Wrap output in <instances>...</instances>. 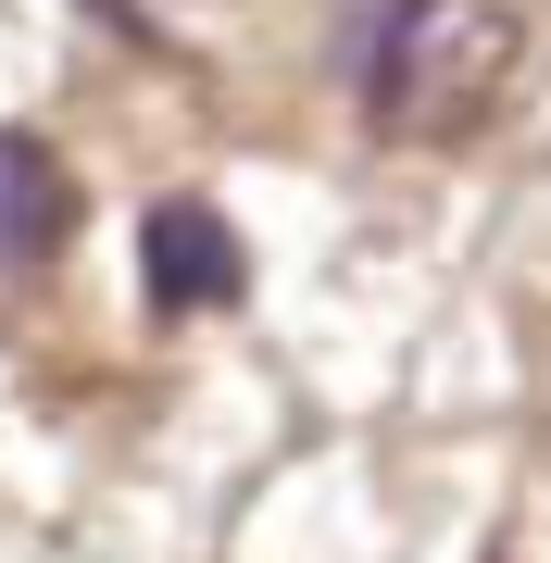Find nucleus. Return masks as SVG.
<instances>
[{"mask_svg":"<svg viewBox=\"0 0 551 563\" xmlns=\"http://www.w3.org/2000/svg\"><path fill=\"white\" fill-rule=\"evenodd\" d=\"M101 25H125V38H151V51H188V0H88Z\"/></svg>","mask_w":551,"mask_h":563,"instance_id":"20e7f679","label":"nucleus"},{"mask_svg":"<svg viewBox=\"0 0 551 563\" xmlns=\"http://www.w3.org/2000/svg\"><path fill=\"white\" fill-rule=\"evenodd\" d=\"M63 239H76V176L51 163V139L0 125V276H38Z\"/></svg>","mask_w":551,"mask_h":563,"instance_id":"7ed1b4c3","label":"nucleus"},{"mask_svg":"<svg viewBox=\"0 0 551 563\" xmlns=\"http://www.w3.org/2000/svg\"><path fill=\"white\" fill-rule=\"evenodd\" d=\"M139 288H151V313H225L251 288V251H239V225H225L201 188H176V201H151L139 213Z\"/></svg>","mask_w":551,"mask_h":563,"instance_id":"f03ea898","label":"nucleus"},{"mask_svg":"<svg viewBox=\"0 0 551 563\" xmlns=\"http://www.w3.org/2000/svg\"><path fill=\"white\" fill-rule=\"evenodd\" d=\"M514 0H376L364 25V113L388 139H476L514 88Z\"/></svg>","mask_w":551,"mask_h":563,"instance_id":"f257e3e1","label":"nucleus"}]
</instances>
